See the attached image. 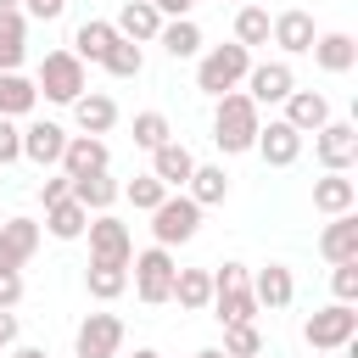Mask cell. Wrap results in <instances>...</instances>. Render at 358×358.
I'll return each instance as SVG.
<instances>
[{
  "label": "cell",
  "instance_id": "obj_1",
  "mask_svg": "<svg viewBox=\"0 0 358 358\" xmlns=\"http://www.w3.org/2000/svg\"><path fill=\"white\" fill-rule=\"evenodd\" d=\"M257 123H263V106H257L246 90H224L218 106H213V145H218L224 157H241V151H252Z\"/></svg>",
  "mask_w": 358,
  "mask_h": 358
},
{
  "label": "cell",
  "instance_id": "obj_2",
  "mask_svg": "<svg viewBox=\"0 0 358 358\" xmlns=\"http://www.w3.org/2000/svg\"><path fill=\"white\" fill-rule=\"evenodd\" d=\"M246 67H252V50L246 45H213V50H201L196 56V90L201 95H224V90H241V78H246Z\"/></svg>",
  "mask_w": 358,
  "mask_h": 358
},
{
  "label": "cell",
  "instance_id": "obj_3",
  "mask_svg": "<svg viewBox=\"0 0 358 358\" xmlns=\"http://www.w3.org/2000/svg\"><path fill=\"white\" fill-rule=\"evenodd\" d=\"M173 246H145V252H134L129 257V285H134V296L145 302V308H162L168 296H173Z\"/></svg>",
  "mask_w": 358,
  "mask_h": 358
},
{
  "label": "cell",
  "instance_id": "obj_4",
  "mask_svg": "<svg viewBox=\"0 0 358 358\" xmlns=\"http://www.w3.org/2000/svg\"><path fill=\"white\" fill-rule=\"evenodd\" d=\"M34 90H39L45 101H62V106H73V101L90 90V73H84V62H78L73 50H45Z\"/></svg>",
  "mask_w": 358,
  "mask_h": 358
},
{
  "label": "cell",
  "instance_id": "obj_5",
  "mask_svg": "<svg viewBox=\"0 0 358 358\" xmlns=\"http://www.w3.org/2000/svg\"><path fill=\"white\" fill-rule=\"evenodd\" d=\"M201 213H207V207H196L185 190H168V196L151 207V235H157V246H185V241H196Z\"/></svg>",
  "mask_w": 358,
  "mask_h": 358
},
{
  "label": "cell",
  "instance_id": "obj_6",
  "mask_svg": "<svg viewBox=\"0 0 358 358\" xmlns=\"http://www.w3.org/2000/svg\"><path fill=\"white\" fill-rule=\"evenodd\" d=\"M352 336H358V313H352V302H330V308L308 313V324H302V341H308L313 352H341Z\"/></svg>",
  "mask_w": 358,
  "mask_h": 358
},
{
  "label": "cell",
  "instance_id": "obj_7",
  "mask_svg": "<svg viewBox=\"0 0 358 358\" xmlns=\"http://www.w3.org/2000/svg\"><path fill=\"white\" fill-rule=\"evenodd\" d=\"M313 157H319L324 173H347V168L358 162V123L330 117L324 129H313Z\"/></svg>",
  "mask_w": 358,
  "mask_h": 358
},
{
  "label": "cell",
  "instance_id": "obj_8",
  "mask_svg": "<svg viewBox=\"0 0 358 358\" xmlns=\"http://www.w3.org/2000/svg\"><path fill=\"white\" fill-rule=\"evenodd\" d=\"M117 347H123V319L117 313H84L78 319V336H73L78 358H117Z\"/></svg>",
  "mask_w": 358,
  "mask_h": 358
},
{
  "label": "cell",
  "instance_id": "obj_9",
  "mask_svg": "<svg viewBox=\"0 0 358 358\" xmlns=\"http://www.w3.org/2000/svg\"><path fill=\"white\" fill-rule=\"evenodd\" d=\"M241 84H246V95H252L257 106H280V101L296 90V73H291V62H252Z\"/></svg>",
  "mask_w": 358,
  "mask_h": 358
},
{
  "label": "cell",
  "instance_id": "obj_10",
  "mask_svg": "<svg viewBox=\"0 0 358 358\" xmlns=\"http://www.w3.org/2000/svg\"><path fill=\"white\" fill-rule=\"evenodd\" d=\"M84 235H90V257H106V263H129L134 257V235L112 213H90V229Z\"/></svg>",
  "mask_w": 358,
  "mask_h": 358
},
{
  "label": "cell",
  "instance_id": "obj_11",
  "mask_svg": "<svg viewBox=\"0 0 358 358\" xmlns=\"http://www.w3.org/2000/svg\"><path fill=\"white\" fill-rule=\"evenodd\" d=\"M252 151H257L268 168H291V162L302 157V134H296L285 117H268V123H257V140H252Z\"/></svg>",
  "mask_w": 358,
  "mask_h": 358
},
{
  "label": "cell",
  "instance_id": "obj_12",
  "mask_svg": "<svg viewBox=\"0 0 358 358\" xmlns=\"http://www.w3.org/2000/svg\"><path fill=\"white\" fill-rule=\"evenodd\" d=\"M313 39H319V28H313V11H302V6H291L268 22V45H280L285 56H308Z\"/></svg>",
  "mask_w": 358,
  "mask_h": 358
},
{
  "label": "cell",
  "instance_id": "obj_13",
  "mask_svg": "<svg viewBox=\"0 0 358 358\" xmlns=\"http://www.w3.org/2000/svg\"><path fill=\"white\" fill-rule=\"evenodd\" d=\"M62 151H67V129H62V123L34 117V123L22 129V157H28L34 168H56V162H62Z\"/></svg>",
  "mask_w": 358,
  "mask_h": 358
},
{
  "label": "cell",
  "instance_id": "obj_14",
  "mask_svg": "<svg viewBox=\"0 0 358 358\" xmlns=\"http://www.w3.org/2000/svg\"><path fill=\"white\" fill-rule=\"evenodd\" d=\"M56 168H62L67 179H78V173H101V168H112V151H106L101 134H67V151H62Z\"/></svg>",
  "mask_w": 358,
  "mask_h": 358
},
{
  "label": "cell",
  "instance_id": "obj_15",
  "mask_svg": "<svg viewBox=\"0 0 358 358\" xmlns=\"http://www.w3.org/2000/svg\"><path fill=\"white\" fill-rule=\"evenodd\" d=\"M39 235H45V229H39L34 218H22V213L6 218V224H0V268H22V263L39 252Z\"/></svg>",
  "mask_w": 358,
  "mask_h": 358
},
{
  "label": "cell",
  "instance_id": "obj_16",
  "mask_svg": "<svg viewBox=\"0 0 358 358\" xmlns=\"http://www.w3.org/2000/svg\"><path fill=\"white\" fill-rule=\"evenodd\" d=\"M112 28H117L123 39H134V45H157V34H162V11H157L151 0H123L117 17H112Z\"/></svg>",
  "mask_w": 358,
  "mask_h": 358
},
{
  "label": "cell",
  "instance_id": "obj_17",
  "mask_svg": "<svg viewBox=\"0 0 358 358\" xmlns=\"http://www.w3.org/2000/svg\"><path fill=\"white\" fill-rule=\"evenodd\" d=\"M252 296H257V308H268V313L291 308V296H296L291 268H285V263H263V268H252Z\"/></svg>",
  "mask_w": 358,
  "mask_h": 358
},
{
  "label": "cell",
  "instance_id": "obj_18",
  "mask_svg": "<svg viewBox=\"0 0 358 358\" xmlns=\"http://www.w3.org/2000/svg\"><path fill=\"white\" fill-rule=\"evenodd\" d=\"M73 123H78V134H112L117 129V101L106 90H84L73 101Z\"/></svg>",
  "mask_w": 358,
  "mask_h": 358
},
{
  "label": "cell",
  "instance_id": "obj_19",
  "mask_svg": "<svg viewBox=\"0 0 358 358\" xmlns=\"http://www.w3.org/2000/svg\"><path fill=\"white\" fill-rule=\"evenodd\" d=\"M280 106H285V123H291L296 134H313V129L330 123V101H324V90H291Z\"/></svg>",
  "mask_w": 358,
  "mask_h": 358
},
{
  "label": "cell",
  "instance_id": "obj_20",
  "mask_svg": "<svg viewBox=\"0 0 358 358\" xmlns=\"http://www.w3.org/2000/svg\"><path fill=\"white\" fill-rule=\"evenodd\" d=\"M84 213H112V201L123 196V185L112 179V168H101V173H78L73 179V190H67Z\"/></svg>",
  "mask_w": 358,
  "mask_h": 358
},
{
  "label": "cell",
  "instance_id": "obj_21",
  "mask_svg": "<svg viewBox=\"0 0 358 358\" xmlns=\"http://www.w3.org/2000/svg\"><path fill=\"white\" fill-rule=\"evenodd\" d=\"M213 319L218 324H246V319H257L263 308H257V296H252V280H241V285H218L213 291Z\"/></svg>",
  "mask_w": 358,
  "mask_h": 358
},
{
  "label": "cell",
  "instance_id": "obj_22",
  "mask_svg": "<svg viewBox=\"0 0 358 358\" xmlns=\"http://www.w3.org/2000/svg\"><path fill=\"white\" fill-rule=\"evenodd\" d=\"M117 39H123V34H117L106 17H90V22H78V28H73V45H67V50H73L78 62H95V67H101V56H106Z\"/></svg>",
  "mask_w": 358,
  "mask_h": 358
},
{
  "label": "cell",
  "instance_id": "obj_23",
  "mask_svg": "<svg viewBox=\"0 0 358 358\" xmlns=\"http://www.w3.org/2000/svg\"><path fill=\"white\" fill-rule=\"evenodd\" d=\"M190 168H196V157H190V145H185V140H162V145L151 151V173H157L168 190H185Z\"/></svg>",
  "mask_w": 358,
  "mask_h": 358
},
{
  "label": "cell",
  "instance_id": "obj_24",
  "mask_svg": "<svg viewBox=\"0 0 358 358\" xmlns=\"http://www.w3.org/2000/svg\"><path fill=\"white\" fill-rule=\"evenodd\" d=\"M324 73H352V62H358V39L352 34H341V28H330V34H319L313 39V50H308Z\"/></svg>",
  "mask_w": 358,
  "mask_h": 358
},
{
  "label": "cell",
  "instance_id": "obj_25",
  "mask_svg": "<svg viewBox=\"0 0 358 358\" xmlns=\"http://www.w3.org/2000/svg\"><path fill=\"white\" fill-rule=\"evenodd\" d=\"M319 252H324L330 263L358 257V213H336V218L319 229Z\"/></svg>",
  "mask_w": 358,
  "mask_h": 358
},
{
  "label": "cell",
  "instance_id": "obj_26",
  "mask_svg": "<svg viewBox=\"0 0 358 358\" xmlns=\"http://www.w3.org/2000/svg\"><path fill=\"white\" fill-rule=\"evenodd\" d=\"M157 45H162L173 62H190V56H201V28H196V17H162V34H157Z\"/></svg>",
  "mask_w": 358,
  "mask_h": 358
},
{
  "label": "cell",
  "instance_id": "obj_27",
  "mask_svg": "<svg viewBox=\"0 0 358 358\" xmlns=\"http://www.w3.org/2000/svg\"><path fill=\"white\" fill-rule=\"evenodd\" d=\"M185 196H190L196 207H218V201L229 196V173H224L218 162H196L190 179H185Z\"/></svg>",
  "mask_w": 358,
  "mask_h": 358
},
{
  "label": "cell",
  "instance_id": "obj_28",
  "mask_svg": "<svg viewBox=\"0 0 358 358\" xmlns=\"http://www.w3.org/2000/svg\"><path fill=\"white\" fill-rule=\"evenodd\" d=\"M352 201H358V185H352L347 173H324V179H313V213L336 218V213H352Z\"/></svg>",
  "mask_w": 358,
  "mask_h": 358
},
{
  "label": "cell",
  "instance_id": "obj_29",
  "mask_svg": "<svg viewBox=\"0 0 358 358\" xmlns=\"http://www.w3.org/2000/svg\"><path fill=\"white\" fill-rule=\"evenodd\" d=\"M84 285H90V296H95V302H117V296L129 291V263L90 257V268H84Z\"/></svg>",
  "mask_w": 358,
  "mask_h": 358
},
{
  "label": "cell",
  "instance_id": "obj_30",
  "mask_svg": "<svg viewBox=\"0 0 358 358\" xmlns=\"http://www.w3.org/2000/svg\"><path fill=\"white\" fill-rule=\"evenodd\" d=\"M168 302H179L185 313H201L213 302V268H173V296Z\"/></svg>",
  "mask_w": 358,
  "mask_h": 358
},
{
  "label": "cell",
  "instance_id": "obj_31",
  "mask_svg": "<svg viewBox=\"0 0 358 358\" xmlns=\"http://www.w3.org/2000/svg\"><path fill=\"white\" fill-rule=\"evenodd\" d=\"M28 56V17L22 11H0V73H17Z\"/></svg>",
  "mask_w": 358,
  "mask_h": 358
},
{
  "label": "cell",
  "instance_id": "obj_32",
  "mask_svg": "<svg viewBox=\"0 0 358 358\" xmlns=\"http://www.w3.org/2000/svg\"><path fill=\"white\" fill-rule=\"evenodd\" d=\"M45 229H50L56 241H78V235L90 229V213H84L73 196H62V201H50V207H45Z\"/></svg>",
  "mask_w": 358,
  "mask_h": 358
},
{
  "label": "cell",
  "instance_id": "obj_33",
  "mask_svg": "<svg viewBox=\"0 0 358 358\" xmlns=\"http://www.w3.org/2000/svg\"><path fill=\"white\" fill-rule=\"evenodd\" d=\"M34 106H39L34 78H22V73H0V117H28Z\"/></svg>",
  "mask_w": 358,
  "mask_h": 358
},
{
  "label": "cell",
  "instance_id": "obj_34",
  "mask_svg": "<svg viewBox=\"0 0 358 358\" xmlns=\"http://www.w3.org/2000/svg\"><path fill=\"white\" fill-rule=\"evenodd\" d=\"M268 11L257 6V0H246L241 11H235V45H246V50H257V45H268Z\"/></svg>",
  "mask_w": 358,
  "mask_h": 358
},
{
  "label": "cell",
  "instance_id": "obj_35",
  "mask_svg": "<svg viewBox=\"0 0 358 358\" xmlns=\"http://www.w3.org/2000/svg\"><path fill=\"white\" fill-rule=\"evenodd\" d=\"M101 67H106L112 78H140V73H145V50H140L134 39H117V45L101 56Z\"/></svg>",
  "mask_w": 358,
  "mask_h": 358
},
{
  "label": "cell",
  "instance_id": "obj_36",
  "mask_svg": "<svg viewBox=\"0 0 358 358\" xmlns=\"http://www.w3.org/2000/svg\"><path fill=\"white\" fill-rule=\"evenodd\" d=\"M162 196H168V185H162L157 173H134V179L123 185V201H129L134 213H151V207H157Z\"/></svg>",
  "mask_w": 358,
  "mask_h": 358
},
{
  "label": "cell",
  "instance_id": "obj_37",
  "mask_svg": "<svg viewBox=\"0 0 358 358\" xmlns=\"http://www.w3.org/2000/svg\"><path fill=\"white\" fill-rule=\"evenodd\" d=\"M162 140H173V123L162 112H134V145L140 151H157Z\"/></svg>",
  "mask_w": 358,
  "mask_h": 358
},
{
  "label": "cell",
  "instance_id": "obj_38",
  "mask_svg": "<svg viewBox=\"0 0 358 358\" xmlns=\"http://www.w3.org/2000/svg\"><path fill=\"white\" fill-rule=\"evenodd\" d=\"M224 352H229V358H252V352H263V330H257V319H246V324H224Z\"/></svg>",
  "mask_w": 358,
  "mask_h": 358
},
{
  "label": "cell",
  "instance_id": "obj_39",
  "mask_svg": "<svg viewBox=\"0 0 358 358\" xmlns=\"http://www.w3.org/2000/svg\"><path fill=\"white\" fill-rule=\"evenodd\" d=\"M330 291H336V302H358V257L330 263Z\"/></svg>",
  "mask_w": 358,
  "mask_h": 358
},
{
  "label": "cell",
  "instance_id": "obj_40",
  "mask_svg": "<svg viewBox=\"0 0 358 358\" xmlns=\"http://www.w3.org/2000/svg\"><path fill=\"white\" fill-rule=\"evenodd\" d=\"M11 162H22V129H17V117H0V168H11Z\"/></svg>",
  "mask_w": 358,
  "mask_h": 358
},
{
  "label": "cell",
  "instance_id": "obj_41",
  "mask_svg": "<svg viewBox=\"0 0 358 358\" xmlns=\"http://www.w3.org/2000/svg\"><path fill=\"white\" fill-rule=\"evenodd\" d=\"M67 11V0H22V17H34V22H56Z\"/></svg>",
  "mask_w": 358,
  "mask_h": 358
},
{
  "label": "cell",
  "instance_id": "obj_42",
  "mask_svg": "<svg viewBox=\"0 0 358 358\" xmlns=\"http://www.w3.org/2000/svg\"><path fill=\"white\" fill-rule=\"evenodd\" d=\"M22 302V268H0V308Z\"/></svg>",
  "mask_w": 358,
  "mask_h": 358
},
{
  "label": "cell",
  "instance_id": "obj_43",
  "mask_svg": "<svg viewBox=\"0 0 358 358\" xmlns=\"http://www.w3.org/2000/svg\"><path fill=\"white\" fill-rule=\"evenodd\" d=\"M67 190H73V179H67V173H62V168H56V173H50V179H39V201H45V207H50V201H62V196H67Z\"/></svg>",
  "mask_w": 358,
  "mask_h": 358
},
{
  "label": "cell",
  "instance_id": "obj_44",
  "mask_svg": "<svg viewBox=\"0 0 358 358\" xmlns=\"http://www.w3.org/2000/svg\"><path fill=\"white\" fill-rule=\"evenodd\" d=\"M241 280H252L246 263H218V268H213V291H218V285H241Z\"/></svg>",
  "mask_w": 358,
  "mask_h": 358
},
{
  "label": "cell",
  "instance_id": "obj_45",
  "mask_svg": "<svg viewBox=\"0 0 358 358\" xmlns=\"http://www.w3.org/2000/svg\"><path fill=\"white\" fill-rule=\"evenodd\" d=\"M17 330H22V324H17V313H11V308H0V347H17Z\"/></svg>",
  "mask_w": 358,
  "mask_h": 358
},
{
  "label": "cell",
  "instance_id": "obj_46",
  "mask_svg": "<svg viewBox=\"0 0 358 358\" xmlns=\"http://www.w3.org/2000/svg\"><path fill=\"white\" fill-rule=\"evenodd\" d=\"M151 6H157L162 17H190V11L201 6V0H151Z\"/></svg>",
  "mask_w": 358,
  "mask_h": 358
},
{
  "label": "cell",
  "instance_id": "obj_47",
  "mask_svg": "<svg viewBox=\"0 0 358 358\" xmlns=\"http://www.w3.org/2000/svg\"><path fill=\"white\" fill-rule=\"evenodd\" d=\"M11 358H50V352H45V347H22V341H17V347H11Z\"/></svg>",
  "mask_w": 358,
  "mask_h": 358
},
{
  "label": "cell",
  "instance_id": "obj_48",
  "mask_svg": "<svg viewBox=\"0 0 358 358\" xmlns=\"http://www.w3.org/2000/svg\"><path fill=\"white\" fill-rule=\"evenodd\" d=\"M196 358H229V352H224V347H201Z\"/></svg>",
  "mask_w": 358,
  "mask_h": 358
},
{
  "label": "cell",
  "instance_id": "obj_49",
  "mask_svg": "<svg viewBox=\"0 0 358 358\" xmlns=\"http://www.w3.org/2000/svg\"><path fill=\"white\" fill-rule=\"evenodd\" d=\"M0 11H22V0H0Z\"/></svg>",
  "mask_w": 358,
  "mask_h": 358
},
{
  "label": "cell",
  "instance_id": "obj_50",
  "mask_svg": "<svg viewBox=\"0 0 358 358\" xmlns=\"http://www.w3.org/2000/svg\"><path fill=\"white\" fill-rule=\"evenodd\" d=\"M134 358H162V352H151V347H140V352H134Z\"/></svg>",
  "mask_w": 358,
  "mask_h": 358
},
{
  "label": "cell",
  "instance_id": "obj_51",
  "mask_svg": "<svg viewBox=\"0 0 358 358\" xmlns=\"http://www.w3.org/2000/svg\"><path fill=\"white\" fill-rule=\"evenodd\" d=\"M252 358H268V352H252Z\"/></svg>",
  "mask_w": 358,
  "mask_h": 358
},
{
  "label": "cell",
  "instance_id": "obj_52",
  "mask_svg": "<svg viewBox=\"0 0 358 358\" xmlns=\"http://www.w3.org/2000/svg\"><path fill=\"white\" fill-rule=\"evenodd\" d=\"M235 6H246V0H235Z\"/></svg>",
  "mask_w": 358,
  "mask_h": 358
}]
</instances>
